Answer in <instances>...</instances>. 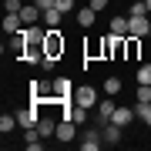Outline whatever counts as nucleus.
Wrapping results in <instances>:
<instances>
[{"mask_svg": "<svg viewBox=\"0 0 151 151\" xmlns=\"http://www.w3.org/2000/svg\"><path fill=\"white\" fill-rule=\"evenodd\" d=\"M64 34H60V27H47V40H44V50H47V60H54L57 64V57L64 54Z\"/></svg>", "mask_w": 151, "mask_h": 151, "instance_id": "1", "label": "nucleus"}, {"mask_svg": "<svg viewBox=\"0 0 151 151\" xmlns=\"http://www.w3.org/2000/svg\"><path fill=\"white\" fill-rule=\"evenodd\" d=\"M74 104H81V108H87L91 111L94 104H97V91L91 84H81V87H74Z\"/></svg>", "mask_w": 151, "mask_h": 151, "instance_id": "2", "label": "nucleus"}, {"mask_svg": "<svg viewBox=\"0 0 151 151\" xmlns=\"http://www.w3.org/2000/svg\"><path fill=\"white\" fill-rule=\"evenodd\" d=\"M148 30H151L148 14L145 17H128V37H148Z\"/></svg>", "mask_w": 151, "mask_h": 151, "instance_id": "3", "label": "nucleus"}, {"mask_svg": "<svg viewBox=\"0 0 151 151\" xmlns=\"http://www.w3.org/2000/svg\"><path fill=\"white\" fill-rule=\"evenodd\" d=\"M37 121H40V114H37L34 104H30V108H24V111H17V124H20L24 131H27V128H37Z\"/></svg>", "mask_w": 151, "mask_h": 151, "instance_id": "4", "label": "nucleus"}, {"mask_svg": "<svg viewBox=\"0 0 151 151\" xmlns=\"http://www.w3.org/2000/svg\"><path fill=\"white\" fill-rule=\"evenodd\" d=\"M54 97H57V101H70V97H74L70 77H57V81H54Z\"/></svg>", "mask_w": 151, "mask_h": 151, "instance_id": "5", "label": "nucleus"}, {"mask_svg": "<svg viewBox=\"0 0 151 151\" xmlns=\"http://www.w3.org/2000/svg\"><path fill=\"white\" fill-rule=\"evenodd\" d=\"M40 17H44V10H40L37 4L20 7V20H24V27H34V24H40Z\"/></svg>", "mask_w": 151, "mask_h": 151, "instance_id": "6", "label": "nucleus"}, {"mask_svg": "<svg viewBox=\"0 0 151 151\" xmlns=\"http://www.w3.org/2000/svg\"><path fill=\"white\" fill-rule=\"evenodd\" d=\"M57 138H60V141H74V138H77V121L60 118V124H57Z\"/></svg>", "mask_w": 151, "mask_h": 151, "instance_id": "7", "label": "nucleus"}, {"mask_svg": "<svg viewBox=\"0 0 151 151\" xmlns=\"http://www.w3.org/2000/svg\"><path fill=\"white\" fill-rule=\"evenodd\" d=\"M134 118H138L134 108H121V104H118V108H114V114H111V121H114V124H121V128H128Z\"/></svg>", "mask_w": 151, "mask_h": 151, "instance_id": "8", "label": "nucleus"}, {"mask_svg": "<svg viewBox=\"0 0 151 151\" xmlns=\"http://www.w3.org/2000/svg\"><path fill=\"white\" fill-rule=\"evenodd\" d=\"M94 20H97V10H94L91 4H87V7H81V10H77V24H81L84 30H91V27H94Z\"/></svg>", "mask_w": 151, "mask_h": 151, "instance_id": "9", "label": "nucleus"}, {"mask_svg": "<svg viewBox=\"0 0 151 151\" xmlns=\"http://www.w3.org/2000/svg\"><path fill=\"white\" fill-rule=\"evenodd\" d=\"M20 30H24L20 14H4V34H20Z\"/></svg>", "mask_w": 151, "mask_h": 151, "instance_id": "10", "label": "nucleus"}, {"mask_svg": "<svg viewBox=\"0 0 151 151\" xmlns=\"http://www.w3.org/2000/svg\"><path fill=\"white\" fill-rule=\"evenodd\" d=\"M104 145H118L121 141V124H114V121H108V128H104Z\"/></svg>", "mask_w": 151, "mask_h": 151, "instance_id": "11", "label": "nucleus"}, {"mask_svg": "<svg viewBox=\"0 0 151 151\" xmlns=\"http://www.w3.org/2000/svg\"><path fill=\"white\" fill-rule=\"evenodd\" d=\"M37 131H40V138H50V134H57V121H54V118H44V114H40V121H37Z\"/></svg>", "mask_w": 151, "mask_h": 151, "instance_id": "12", "label": "nucleus"}, {"mask_svg": "<svg viewBox=\"0 0 151 151\" xmlns=\"http://www.w3.org/2000/svg\"><path fill=\"white\" fill-rule=\"evenodd\" d=\"M138 54H141V37H128V40H124V57L138 60Z\"/></svg>", "mask_w": 151, "mask_h": 151, "instance_id": "13", "label": "nucleus"}, {"mask_svg": "<svg viewBox=\"0 0 151 151\" xmlns=\"http://www.w3.org/2000/svg\"><path fill=\"white\" fill-rule=\"evenodd\" d=\"M101 145H104V138L97 134V131H91V134H87V138L81 141V151H97Z\"/></svg>", "mask_w": 151, "mask_h": 151, "instance_id": "14", "label": "nucleus"}, {"mask_svg": "<svg viewBox=\"0 0 151 151\" xmlns=\"http://www.w3.org/2000/svg\"><path fill=\"white\" fill-rule=\"evenodd\" d=\"M111 34L114 37H128V17H114L111 20Z\"/></svg>", "mask_w": 151, "mask_h": 151, "instance_id": "15", "label": "nucleus"}, {"mask_svg": "<svg viewBox=\"0 0 151 151\" xmlns=\"http://www.w3.org/2000/svg\"><path fill=\"white\" fill-rule=\"evenodd\" d=\"M14 128H20V124H17V114H0V131H4V134H10Z\"/></svg>", "mask_w": 151, "mask_h": 151, "instance_id": "16", "label": "nucleus"}, {"mask_svg": "<svg viewBox=\"0 0 151 151\" xmlns=\"http://www.w3.org/2000/svg\"><path fill=\"white\" fill-rule=\"evenodd\" d=\"M60 17H64V14H60L57 7H50V10H44V17H40V20L47 24V27H57V24H60Z\"/></svg>", "mask_w": 151, "mask_h": 151, "instance_id": "17", "label": "nucleus"}, {"mask_svg": "<svg viewBox=\"0 0 151 151\" xmlns=\"http://www.w3.org/2000/svg\"><path fill=\"white\" fill-rule=\"evenodd\" d=\"M134 114H138V118L151 128V101H148V104H141V101H138V104H134Z\"/></svg>", "mask_w": 151, "mask_h": 151, "instance_id": "18", "label": "nucleus"}, {"mask_svg": "<svg viewBox=\"0 0 151 151\" xmlns=\"http://www.w3.org/2000/svg\"><path fill=\"white\" fill-rule=\"evenodd\" d=\"M97 114H101V121L108 124L111 114H114V101H101V104H97Z\"/></svg>", "mask_w": 151, "mask_h": 151, "instance_id": "19", "label": "nucleus"}, {"mask_svg": "<svg viewBox=\"0 0 151 151\" xmlns=\"http://www.w3.org/2000/svg\"><path fill=\"white\" fill-rule=\"evenodd\" d=\"M145 14H148V4H145V0H134L131 10H128V17H145Z\"/></svg>", "mask_w": 151, "mask_h": 151, "instance_id": "20", "label": "nucleus"}, {"mask_svg": "<svg viewBox=\"0 0 151 151\" xmlns=\"http://www.w3.org/2000/svg\"><path fill=\"white\" fill-rule=\"evenodd\" d=\"M104 91H108V94L114 97V94L121 91V77H108V81H104Z\"/></svg>", "mask_w": 151, "mask_h": 151, "instance_id": "21", "label": "nucleus"}, {"mask_svg": "<svg viewBox=\"0 0 151 151\" xmlns=\"http://www.w3.org/2000/svg\"><path fill=\"white\" fill-rule=\"evenodd\" d=\"M138 84H151V64H141L138 67Z\"/></svg>", "mask_w": 151, "mask_h": 151, "instance_id": "22", "label": "nucleus"}, {"mask_svg": "<svg viewBox=\"0 0 151 151\" xmlns=\"http://www.w3.org/2000/svg\"><path fill=\"white\" fill-rule=\"evenodd\" d=\"M138 101H141V104L151 101V84H138Z\"/></svg>", "mask_w": 151, "mask_h": 151, "instance_id": "23", "label": "nucleus"}, {"mask_svg": "<svg viewBox=\"0 0 151 151\" xmlns=\"http://www.w3.org/2000/svg\"><path fill=\"white\" fill-rule=\"evenodd\" d=\"M20 7H24L20 0H4V10L7 14H20Z\"/></svg>", "mask_w": 151, "mask_h": 151, "instance_id": "24", "label": "nucleus"}, {"mask_svg": "<svg viewBox=\"0 0 151 151\" xmlns=\"http://www.w3.org/2000/svg\"><path fill=\"white\" fill-rule=\"evenodd\" d=\"M57 10L60 14H70V10H74V0H57Z\"/></svg>", "mask_w": 151, "mask_h": 151, "instance_id": "25", "label": "nucleus"}, {"mask_svg": "<svg viewBox=\"0 0 151 151\" xmlns=\"http://www.w3.org/2000/svg\"><path fill=\"white\" fill-rule=\"evenodd\" d=\"M108 4H111V0H91V7H94L97 14H101V10H108Z\"/></svg>", "mask_w": 151, "mask_h": 151, "instance_id": "26", "label": "nucleus"}, {"mask_svg": "<svg viewBox=\"0 0 151 151\" xmlns=\"http://www.w3.org/2000/svg\"><path fill=\"white\" fill-rule=\"evenodd\" d=\"M34 4H37L40 10H50V7H57V0H34Z\"/></svg>", "mask_w": 151, "mask_h": 151, "instance_id": "27", "label": "nucleus"}, {"mask_svg": "<svg viewBox=\"0 0 151 151\" xmlns=\"http://www.w3.org/2000/svg\"><path fill=\"white\" fill-rule=\"evenodd\" d=\"M145 4H148V14H151V0H145Z\"/></svg>", "mask_w": 151, "mask_h": 151, "instance_id": "28", "label": "nucleus"}, {"mask_svg": "<svg viewBox=\"0 0 151 151\" xmlns=\"http://www.w3.org/2000/svg\"><path fill=\"white\" fill-rule=\"evenodd\" d=\"M148 37H151V30H148Z\"/></svg>", "mask_w": 151, "mask_h": 151, "instance_id": "29", "label": "nucleus"}]
</instances>
